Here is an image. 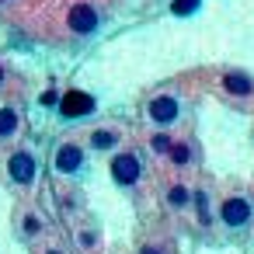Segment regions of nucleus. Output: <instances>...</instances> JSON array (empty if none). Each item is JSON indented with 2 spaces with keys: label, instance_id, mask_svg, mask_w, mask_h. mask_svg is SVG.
<instances>
[{
  "label": "nucleus",
  "instance_id": "39448f33",
  "mask_svg": "<svg viewBox=\"0 0 254 254\" xmlns=\"http://www.w3.org/2000/svg\"><path fill=\"white\" fill-rule=\"evenodd\" d=\"M66 25H70V32H77V35H91V32L98 28V11H94L91 4H73L70 14H66Z\"/></svg>",
  "mask_w": 254,
  "mask_h": 254
},
{
  "label": "nucleus",
  "instance_id": "7ed1b4c3",
  "mask_svg": "<svg viewBox=\"0 0 254 254\" xmlns=\"http://www.w3.org/2000/svg\"><path fill=\"white\" fill-rule=\"evenodd\" d=\"M251 202L244 198V195H230V198H223V205H219V219H223V226H230V230H240V226H247L251 223Z\"/></svg>",
  "mask_w": 254,
  "mask_h": 254
},
{
  "label": "nucleus",
  "instance_id": "2eb2a0df",
  "mask_svg": "<svg viewBox=\"0 0 254 254\" xmlns=\"http://www.w3.org/2000/svg\"><path fill=\"white\" fill-rule=\"evenodd\" d=\"M80 247H84V251H94V247H98V233H94V230H80Z\"/></svg>",
  "mask_w": 254,
  "mask_h": 254
},
{
  "label": "nucleus",
  "instance_id": "4468645a",
  "mask_svg": "<svg viewBox=\"0 0 254 254\" xmlns=\"http://www.w3.org/2000/svg\"><path fill=\"white\" fill-rule=\"evenodd\" d=\"M171 143H174V139H171L167 132H157V136L150 139V150H153V153H167V150H171Z\"/></svg>",
  "mask_w": 254,
  "mask_h": 254
},
{
  "label": "nucleus",
  "instance_id": "f257e3e1",
  "mask_svg": "<svg viewBox=\"0 0 254 254\" xmlns=\"http://www.w3.org/2000/svg\"><path fill=\"white\" fill-rule=\"evenodd\" d=\"M108 174H112L115 185H122V188H136L139 178H143V164H139V157H136L132 150H119V153L112 157V164H108Z\"/></svg>",
  "mask_w": 254,
  "mask_h": 254
},
{
  "label": "nucleus",
  "instance_id": "9d476101",
  "mask_svg": "<svg viewBox=\"0 0 254 254\" xmlns=\"http://www.w3.org/2000/svg\"><path fill=\"white\" fill-rule=\"evenodd\" d=\"M223 87H226L230 94H240V98L254 91V84H251V80H247L244 73H226V77H223Z\"/></svg>",
  "mask_w": 254,
  "mask_h": 254
},
{
  "label": "nucleus",
  "instance_id": "a211bd4d",
  "mask_svg": "<svg viewBox=\"0 0 254 254\" xmlns=\"http://www.w3.org/2000/svg\"><path fill=\"white\" fill-rule=\"evenodd\" d=\"M139 254H160V247H143Z\"/></svg>",
  "mask_w": 254,
  "mask_h": 254
},
{
  "label": "nucleus",
  "instance_id": "0eeeda50",
  "mask_svg": "<svg viewBox=\"0 0 254 254\" xmlns=\"http://www.w3.org/2000/svg\"><path fill=\"white\" fill-rule=\"evenodd\" d=\"M60 112H63L66 119H80V115L94 112V98H91V94H84V91H70V94H63Z\"/></svg>",
  "mask_w": 254,
  "mask_h": 254
},
{
  "label": "nucleus",
  "instance_id": "f8f14e48",
  "mask_svg": "<svg viewBox=\"0 0 254 254\" xmlns=\"http://www.w3.org/2000/svg\"><path fill=\"white\" fill-rule=\"evenodd\" d=\"M167 157H171V164L181 171V167H188V164H191V146H188V143H171Z\"/></svg>",
  "mask_w": 254,
  "mask_h": 254
},
{
  "label": "nucleus",
  "instance_id": "aec40b11",
  "mask_svg": "<svg viewBox=\"0 0 254 254\" xmlns=\"http://www.w3.org/2000/svg\"><path fill=\"white\" fill-rule=\"evenodd\" d=\"M49 254H60V251H49Z\"/></svg>",
  "mask_w": 254,
  "mask_h": 254
},
{
  "label": "nucleus",
  "instance_id": "f03ea898",
  "mask_svg": "<svg viewBox=\"0 0 254 254\" xmlns=\"http://www.w3.org/2000/svg\"><path fill=\"white\" fill-rule=\"evenodd\" d=\"M146 115H150V122H153V126L167 129V126H174V122H178V115H181V101H178L174 94H157V98L146 105Z\"/></svg>",
  "mask_w": 254,
  "mask_h": 254
},
{
  "label": "nucleus",
  "instance_id": "6ab92c4d",
  "mask_svg": "<svg viewBox=\"0 0 254 254\" xmlns=\"http://www.w3.org/2000/svg\"><path fill=\"white\" fill-rule=\"evenodd\" d=\"M0 80H4V70H0Z\"/></svg>",
  "mask_w": 254,
  "mask_h": 254
},
{
  "label": "nucleus",
  "instance_id": "20e7f679",
  "mask_svg": "<svg viewBox=\"0 0 254 254\" xmlns=\"http://www.w3.org/2000/svg\"><path fill=\"white\" fill-rule=\"evenodd\" d=\"M7 174H11L14 185L28 188V185L35 181V157H32L28 150H14V153L7 157Z\"/></svg>",
  "mask_w": 254,
  "mask_h": 254
},
{
  "label": "nucleus",
  "instance_id": "9b49d317",
  "mask_svg": "<svg viewBox=\"0 0 254 254\" xmlns=\"http://www.w3.org/2000/svg\"><path fill=\"white\" fill-rule=\"evenodd\" d=\"M115 146H119V132H112V129L91 132V150H115Z\"/></svg>",
  "mask_w": 254,
  "mask_h": 254
},
{
  "label": "nucleus",
  "instance_id": "ddd939ff",
  "mask_svg": "<svg viewBox=\"0 0 254 254\" xmlns=\"http://www.w3.org/2000/svg\"><path fill=\"white\" fill-rule=\"evenodd\" d=\"M18 132V112L14 108H0V139H7Z\"/></svg>",
  "mask_w": 254,
  "mask_h": 254
},
{
  "label": "nucleus",
  "instance_id": "dca6fc26",
  "mask_svg": "<svg viewBox=\"0 0 254 254\" xmlns=\"http://www.w3.org/2000/svg\"><path fill=\"white\" fill-rule=\"evenodd\" d=\"M198 7V0H174V14H191Z\"/></svg>",
  "mask_w": 254,
  "mask_h": 254
},
{
  "label": "nucleus",
  "instance_id": "1a4fd4ad",
  "mask_svg": "<svg viewBox=\"0 0 254 254\" xmlns=\"http://www.w3.org/2000/svg\"><path fill=\"white\" fill-rule=\"evenodd\" d=\"M191 205H195V216H198V226H212V202H209V191H191Z\"/></svg>",
  "mask_w": 254,
  "mask_h": 254
},
{
  "label": "nucleus",
  "instance_id": "6e6552de",
  "mask_svg": "<svg viewBox=\"0 0 254 254\" xmlns=\"http://www.w3.org/2000/svg\"><path fill=\"white\" fill-rule=\"evenodd\" d=\"M164 202H167V209L181 212V209H188V205H191V188H188V185H181V181H174V185L167 188Z\"/></svg>",
  "mask_w": 254,
  "mask_h": 254
},
{
  "label": "nucleus",
  "instance_id": "423d86ee",
  "mask_svg": "<svg viewBox=\"0 0 254 254\" xmlns=\"http://www.w3.org/2000/svg\"><path fill=\"white\" fill-rule=\"evenodd\" d=\"M80 167H84V146L63 143V146L56 150V171H60V174H77Z\"/></svg>",
  "mask_w": 254,
  "mask_h": 254
},
{
  "label": "nucleus",
  "instance_id": "f3484780",
  "mask_svg": "<svg viewBox=\"0 0 254 254\" xmlns=\"http://www.w3.org/2000/svg\"><path fill=\"white\" fill-rule=\"evenodd\" d=\"M39 216H25V233H39Z\"/></svg>",
  "mask_w": 254,
  "mask_h": 254
}]
</instances>
